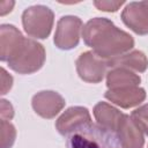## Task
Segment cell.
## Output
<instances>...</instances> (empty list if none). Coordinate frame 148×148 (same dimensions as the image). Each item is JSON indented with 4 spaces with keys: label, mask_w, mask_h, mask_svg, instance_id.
<instances>
[{
    "label": "cell",
    "mask_w": 148,
    "mask_h": 148,
    "mask_svg": "<svg viewBox=\"0 0 148 148\" xmlns=\"http://www.w3.org/2000/svg\"><path fill=\"white\" fill-rule=\"evenodd\" d=\"M84 43L102 59L109 60L127 53L134 46L133 37L104 17L89 20L83 29Z\"/></svg>",
    "instance_id": "1"
},
{
    "label": "cell",
    "mask_w": 148,
    "mask_h": 148,
    "mask_svg": "<svg viewBox=\"0 0 148 148\" xmlns=\"http://www.w3.org/2000/svg\"><path fill=\"white\" fill-rule=\"evenodd\" d=\"M45 61L44 46L30 38H24L17 50L7 60L9 67L20 74H31L42 68Z\"/></svg>",
    "instance_id": "2"
},
{
    "label": "cell",
    "mask_w": 148,
    "mask_h": 148,
    "mask_svg": "<svg viewBox=\"0 0 148 148\" xmlns=\"http://www.w3.org/2000/svg\"><path fill=\"white\" fill-rule=\"evenodd\" d=\"M54 14L43 5H36L27 8L22 14V25L24 31L34 38H46L53 27Z\"/></svg>",
    "instance_id": "3"
},
{
    "label": "cell",
    "mask_w": 148,
    "mask_h": 148,
    "mask_svg": "<svg viewBox=\"0 0 148 148\" xmlns=\"http://www.w3.org/2000/svg\"><path fill=\"white\" fill-rule=\"evenodd\" d=\"M82 21L77 16L66 15L59 18L54 34V44L58 49L71 50L79 44Z\"/></svg>",
    "instance_id": "4"
},
{
    "label": "cell",
    "mask_w": 148,
    "mask_h": 148,
    "mask_svg": "<svg viewBox=\"0 0 148 148\" xmlns=\"http://www.w3.org/2000/svg\"><path fill=\"white\" fill-rule=\"evenodd\" d=\"M106 60L102 59L92 51L83 52L76 59V72L79 76L89 83L101 82L106 73Z\"/></svg>",
    "instance_id": "5"
},
{
    "label": "cell",
    "mask_w": 148,
    "mask_h": 148,
    "mask_svg": "<svg viewBox=\"0 0 148 148\" xmlns=\"http://www.w3.org/2000/svg\"><path fill=\"white\" fill-rule=\"evenodd\" d=\"M91 125V117L88 109L83 106L68 108L56 121L58 132L62 135H67L74 131L87 128Z\"/></svg>",
    "instance_id": "6"
},
{
    "label": "cell",
    "mask_w": 148,
    "mask_h": 148,
    "mask_svg": "<svg viewBox=\"0 0 148 148\" xmlns=\"http://www.w3.org/2000/svg\"><path fill=\"white\" fill-rule=\"evenodd\" d=\"M64 97L52 90H43L32 96L31 105L34 111L42 118H53L56 117L65 106Z\"/></svg>",
    "instance_id": "7"
},
{
    "label": "cell",
    "mask_w": 148,
    "mask_h": 148,
    "mask_svg": "<svg viewBox=\"0 0 148 148\" xmlns=\"http://www.w3.org/2000/svg\"><path fill=\"white\" fill-rule=\"evenodd\" d=\"M123 22L135 34H148V1L130 2L121 13Z\"/></svg>",
    "instance_id": "8"
},
{
    "label": "cell",
    "mask_w": 148,
    "mask_h": 148,
    "mask_svg": "<svg viewBox=\"0 0 148 148\" xmlns=\"http://www.w3.org/2000/svg\"><path fill=\"white\" fill-rule=\"evenodd\" d=\"M104 96L111 103L123 109H130L135 105H139L141 102L145 101L146 91L143 88L135 86L123 89H108Z\"/></svg>",
    "instance_id": "9"
},
{
    "label": "cell",
    "mask_w": 148,
    "mask_h": 148,
    "mask_svg": "<svg viewBox=\"0 0 148 148\" xmlns=\"http://www.w3.org/2000/svg\"><path fill=\"white\" fill-rule=\"evenodd\" d=\"M117 136L120 142L121 148H142L145 143L142 131L135 125L132 118L127 114H124L118 127Z\"/></svg>",
    "instance_id": "10"
},
{
    "label": "cell",
    "mask_w": 148,
    "mask_h": 148,
    "mask_svg": "<svg viewBox=\"0 0 148 148\" xmlns=\"http://www.w3.org/2000/svg\"><path fill=\"white\" fill-rule=\"evenodd\" d=\"M25 37L13 24H1L0 27V59L7 61L17 50Z\"/></svg>",
    "instance_id": "11"
},
{
    "label": "cell",
    "mask_w": 148,
    "mask_h": 148,
    "mask_svg": "<svg viewBox=\"0 0 148 148\" xmlns=\"http://www.w3.org/2000/svg\"><path fill=\"white\" fill-rule=\"evenodd\" d=\"M123 116L124 113L105 102H99L94 108V117L97 124L105 131L116 132Z\"/></svg>",
    "instance_id": "12"
},
{
    "label": "cell",
    "mask_w": 148,
    "mask_h": 148,
    "mask_svg": "<svg viewBox=\"0 0 148 148\" xmlns=\"http://www.w3.org/2000/svg\"><path fill=\"white\" fill-rule=\"evenodd\" d=\"M106 64L111 68L124 67V68H127L131 71L142 73L148 67V59L142 51L134 50V51H131L128 53L121 54L117 58L109 59V60H106Z\"/></svg>",
    "instance_id": "13"
},
{
    "label": "cell",
    "mask_w": 148,
    "mask_h": 148,
    "mask_svg": "<svg viewBox=\"0 0 148 148\" xmlns=\"http://www.w3.org/2000/svg\"><path fill=\"white\" fill-rule=\"evenodd\" d=\"M141 79L133 71L124 67H114L106 74L108 89H123L139 86Z\"/></svg>",
    "instance_id": "14"
},
{
    "label": "cell",
    "mask_w": 148,
    "mask_h": 148,
    "mask_svg": "<svg viewBox=\"0 0 148 148\" xmlns=\"http://www.w3.org/2000/svg\"><path fill=\"white\" fill-rule=\"evenodd\" d=\"M0 138H1V148H10L16 138V130L13 124L8 120H0Z\"/></svg>",
    "instance_id": "15"
},
{
    "label": "cell",
    "mask_w": 148,
    "mask_h": 148,
    "mask_svg": "<svg viewBox=\"0 0 148 148\" xmlns=\"http://www.w3.org/2000/svg\"><path fill=\"white\" fill-rule=\"evenodd\" d=\"M131 118L142 133L148 135V103L135 109L131 113Z\"/></svg>",
    "instance_id": "16"
},
{
    "label": "cell",
    "mask_w": 148,
    "mask_h": 148,
    "mask_svg": "<svg viewBox=\"0 0 148 148\" xmlns=\"http://www.w3.org/2000/svg\"><path fill=\"white\" fill-rule=\"evenodd\" d=\"M125 2L124 1H106V0H99V1H94V5L96 8L103 12H116L118 10Z\"/></svg>",
    "instance_id": "17"
},
{
    "label": "cell",
    "mask_w": 148,
    "mask_h": 148,
    "mask_svg": "<svg viewBox=\"0 0 148 148\" xmlns=\"http://www.w3.org/2000/svg\"><path fill=\"white\" fill-rule=\"evenodd\" d=\"M13 86V76L7 73V71L1 68V95L7 94Z\"/></svg>",
    "instance_id": "18"
},
{
    "label": "cell",
    "mask_w": 148,
    "mask_h": 148,
    "mask_svg": "<svg viewBox=\"0 0 148 148\" xmlns=\"http://www.w3.org/2000/svg\"><path fill=\"white\" fill-rule=\"evenodd\" d=\"M0 114H1V119L3 120H10L14 117V109L13 105L6 101V99H1L0 103Z\"/></svg>",
    "instance_id": "19"
},
{
    "label": "cell",
    "mask_w": 148,
    "mask_h": 148,
    "mask_svg": "<svg viewBox=\"0 0 148 148\" xmlns=\"http://www.w3.org/2000/svg\"><path fill=\"white\" fill-rule=\"evenodd\" d=\"M14 7V1H6V0H1L0 1V15L3 16L7 13L12 12Z\"/></svg>",
    "instance_id": "20"
}]
</instances>
